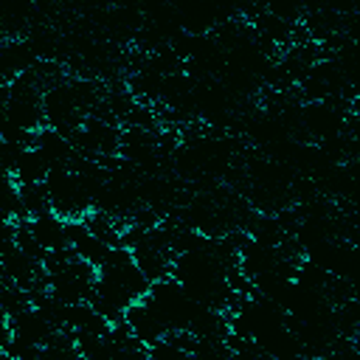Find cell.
<instances>
[{"instance_id": "obj_1", "label": "cell", "mask_w": 360, "mask_h": 360, "mask_svg": "<svg viewBox=\"0 0 360 360\" xmlns=\"http://www.w3.org/2000/svg\"><path fill=\"white\" fill-rule=\"evenodd\" d=\"M48 194H51V205L56 214H62L65 219H73V217H84L90 208H93V197L82 180V174L70 166H62V169H51L48 180Z\"/></svg>"}, {"instance_id": "obj_2", "label": "cell", "mask_w": 360, "mask_h": 360, "mask_svg": "<svg viewBox=\"0 0 360 360\" xmlns=\"http://www.w3.org/2000/svg\"><path fill=\"white\" fill-rule=\"evenodd\" d=\"M124 321H127V323L132 326V332L141 338V343L146 346V352H149V346H155L158 340H163V338L169 335L166 321L160 318V312L155 309V304H152L149 298H141V301L129 304L127 312H124Z\"/></svg>"}, {"instance_id": "obj_3", "label": "cell", "mask_w": 360, "mask_h": 360, "mask_svg": "<svg viewBox=\"0 0 360 360\" xmlns=\"http://www.w3.org/2000/svg\"><path fill=\"white\" fill-rule=\"evenodd\" d=\"M28 228H31V233L37 236V242H39L45 250L70 248L68 233H65V217L56 214V211H45V214H39V217H31V219H28Z\"/></svg>"}, {"instance_id": "obj_4", "label": "cell", "mask_w": 360, "mask_h": 360, "mask_svg": "<svg viewBox=\"0 0 360 360\" xmlns=\"http://www.w3.org/2000/svg\"><path fill=\"white\" fill-rule=\"evenodd\" d=\"M48 174H51V166H48V160L42 158V152H39L37 146H28V149L20 155L14 172L6 174V177H14V183L28 186V183H45Z\"/></svg>"}, {"instance_id": "obj_5", "label": "cell", "mask_w": 360, "mask_h": 360, "mask_svg": "<svg viewBox=\"0 0 360 360\" xmlns=\"http://www.w3.org/2000/svg\"><path fill=\"white\" fill-rule=\"evenodd\" d=\"M17 186H20V183H17ZM20 197H22L25 219L39 217V214H45V211H53V205H51V194H48V186H45V183H28V186H20Z\"/></svg>"}, {"instance_id": "obj_6", "label": "cell", "mask_w": 360, "mask_h": 360, "mask_svg": "<svg viewBox=\"0 0 360 360\" xmlns=\"http://www.w3.org/2000/svg\"><path fill=\"white\" fill-rule=\"evenodd\" d=\"M73 250H76V256H79V259L90 262L93 267H101V264L107 262V256L112 253V245H107L104 239H98V236L87 233V236H82V239L73 245Z\"/></svg>"}, {"instance_id": "obj_7", "label": "cell", "mask_w": 360, "mask_h": 360, "mask_svg": "<svg viewBox=\"0 0 360 360\" xmlns=\"http://www.w3.org/2000/svg\"><path fill=\"white\" fill-rule=\"evenodd\" d=\"M349 112L360 118V93H354V96H352V101H349Z\"/></svg>"}, {"instance_id": "obj_8", "label": "cell", "mask_w": 360, "mask_h": 360, "mask_svg": "<svg viewBox=\"0 0 360 360\" xmlns=\"http://www.w3.org/2000/svg\"><path fill=\"white\" fill-rule=\"evenodd\" d=\"M352 343H354V352H357V354H360V329H357V332H354V338H352Z\"/></svg>"}]
</instances>
